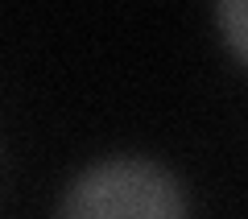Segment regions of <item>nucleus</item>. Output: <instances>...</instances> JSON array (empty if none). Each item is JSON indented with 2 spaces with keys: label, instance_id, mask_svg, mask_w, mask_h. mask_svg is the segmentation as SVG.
Masks as SVG:
<instances>
[{
  "label": "nucleus",
  "instance_id": "1",
  "mask_svg": "<svg viewBox=\"0 0 248 219\" xmlns=\"http://www.w3.org/2000/svg\"><path fill=\"white\" fill-rule=\"evenodd\" d=\"M58 219H186V194L157 161L108 157L71 182Z\"/></svg>",
  "mask_w": 248,
  "mask_h": 219
},
{
  "label": "nucleus",
  "instance_id": "2",
  "mask_svg": "<svg viewBox=\"0 0 248 219\" xmlns=\"http://www.w3.org/2000/svg\"><path fill=\"white\" fill-rule=\"evenodd\" d=\"M219 29H223V37H228V46L248 62V0L219 4Z\"/></svg>",
  "mask_w": 248,
  "mask_h": 219
}]
</instances>
